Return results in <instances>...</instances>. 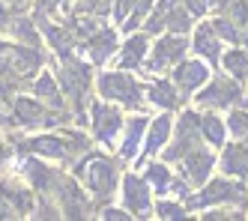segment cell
<instances>
[{"instance_id": "cell-15", "label": "cell", "mask_w": 248, "mask_h": 221, "mask_svg": "<svg viewBox=\"0 0 248 221\" xmlns=\"http://www.w3.org/2000/svg\"><path fill=\"white\" fill-rule=\"evenodd\" d=\"M224 171L248 176V150L245 146H230V150L224 153Z\"/></svg>"}, {"instance_id": "cell-6", "label": "cell", "mask_w": 248, "mask_h": 221, "mask_svg": "<svg viewBox=\"0 0 248 221\" xmlns=\"http://www.w3.org/2000/svg\"><path fill=\"white\" fill-rule=\"evenodd\" d=\"M93 128H96V135L102 138V141H111L114 138V132L120 128V114L117 110H111V108H105V105H96L93 108Z\"/></svg>"}, {"instance_id": "cell-1", "label": "cell", "mask_w": 248, "mask_h": 221, "mask_svg": "<svg viewBox=\"0 0 248 221\" xmlns=\"http://www.w3.org/2000/svg\"><path fill=\"white\" fill-rule=\"evenodd\" d=\"M78 174L87 179V186L93 189L96 197H108L114 191V182H117V168L108 161V158H102V156H93L90 161L84 164V168H78Z\"/></svg>"}, {"instance_id": "cell-10", "label": "cell", "mask_w": 248, "mask_h": 221, "mask_svg": "<svg viewBox=\"0 0 248 221\" xmlns=\"http://www.w3.org/2000/svg\"><path fill=\"white\" fill-rule=\"evenodd\" d=\"M183 51H186V42L183 39H162L155 45V54H153V69H162L168 63H173L176 57H183Z\"/></svg>"}, {"instance_id": "cell-23", "label": "cell", "mask_w": 248, "mask_h": 221, "mask_svg": "<svg viewBox=\"0 0 248 221\" xmlns=\"http://www.w3.org/2000/svg\"><path fill=\"white\" fill-rule=\"evenodd\" d=\"M224 12L233 18V21H239L242 27H248V6H245V0H224Z\"/></svg>"}, {"instance_id": "cell-7", "label": "cell", "mask_w": 248, "mask_h": 221, "mask_svg": "<svg viewBox=\"0 0 248 221\" xmlns=\"http://www.w3.org/2000/svg\"><path fill=\"white\" fill-rule=\"evenodd\" d=\"M209 168H212V156L209 153H188V158H186V164H183V176L188 179V182H203L206 179V174H209Z\"/></svg>"}, {"instance_id": "cell-3", "label": "cell", "mask_w": 248, "mask_h": 221, "mask_svg": "<svg viewBox=\"0 0 248 221\" xmlns=\"http://www.w3.org/2000/svg\"><path fill=\"white\" fill-rule=\"evenodd\" d=\"M221 200L236 204V206H245V189L239 186V182H236V186H233V182H212L203 194L191 197L188 204L191 206H206V204H221Z\"/></svg>"}, {"instance_id": "cell-12", "label": "cell", "mask_w": 248, "mask_h": 221, "mask_svg": "<svg viewBox=\"0 0 248 221\" xmlns=\"http://www.w3.org/2000/svg\"><path fill=\"white\" fill-rule=\"evenodd\" d=\"M206 66L203 63H183L180 66V72H176V84H180L183 90H194L198 84H203L206 81Z\"/></svg>"}, {"instance_id": "cell-16", "label": "cell", "mask_w": 248, "mask_h": 221, "mask_svg": "<svg viewBox=\"0 0 248 221\" xmlns=\"http://www.w3.org/2000/svg\"><path fill=\"white\" fill-rule=\"evenodd\" d=\"M194 45H198V51L203 54V57H209L212 63H216L218 60V39H216V36H212V27H201L198 30V39H194Z\"/></svg>"}, {"instance_id": "cell-9", "label": "cell", "mask_w": 248, "mask_h": 221, "mask_svg": "<svg viewBox=\"0 0 248 221\" xmlns=\"http://www.w3.org/2000/svg\"><path fill=\"white\" fill-rule=\"evenodd\" d=\"M150 9V0H117V18L120 21H126L123 27H138L140 15H147Z\"/></svg>"}, {"instance_id": "cell-26", "label": "cell", "mask_w": 248, "mask_h": 221, "mask_svg": "<svg viewBox=\"0 0 248 221\" xmlns=\"http://www.w3.org/2000/svg\"><path fill=\"white\" fill-rule=\"evenodd\" d=\"M203 135H206L212 143H221V138H224V128H221V123H218L216 117H206V120H203Z\"/></svg>"}, {"instance_id": "cell-18", "label": "cell", "mask_w": 248, "mask_h": 221, "mask_svg": "<svg viewBox=\"0 0 248 221\" xmlns=\"http://www.w3.org/2000/svg\"><path fill=\"white\" fill-rule=\"evenodd\" d=\"M30 150H36V153H42V156H57V158L66 156V146H63L57 138H39V141H30Z\"/></svg>"}, {"instance_id": "cell-32", "label": "cell", "mask_w": 248, "mask_h": 221, "mask_svg": "<svg viewBox=\"0 0 248 221\" xmlns=\"http://www.w3.org/2000/svg\"><path fill=\"white\" fill-rule=\"evenodd\" d=\"M0 161H3V146H0Z\"/></svg>"}, {"instance_id": "cell-11", "label": "cell", "mask_w": 248, "mask_h": 221, "mask_svg": "<svg viewBox=\"0 0 248 221\" xmlns=\"http://www.w3.org/2000/svg\"><path fill=\"white\" fill-rule=\"evenodd\" d=\"M233 99H239V87L230 84V81H212V87L201 96L203 105H227Z\"/></svg>"}, {"instance_id": "cell-27", "label": "cell", "mask_w": 248, "mask_h": 221, "mask_svg": "<svg viewBox=\"0 0 248 221\" xmlns=\"http://www.w3.org/2000/svg\"><path fill=\"white\" fill-rule=\"evenodd\" d=\"M78 6H81L84 12H96V15H102V12L111 9V0H81Z\"/></svg>"}, {"instance_id": "cell-34", "label": "cell", "mask_w": 248, "mask_h": 221, "mask_svg": "<svg viewBox=\"0 0 248 221\" xmlns=\"http://www.w3.org/2000/svg\"><path fill=\"white\" fill-rule=\"evenodd\" d=\"M212 3H218V0H212Z\"/></svg>"}, {"instance_id": "cell-14", "label": "cell", "mask_w": 248, "mask_h": 221, "mask_svg": "<svg viewBox=\"0 0 248 221\" xmlns=\"http://www.w3.org/2000/svg\"><path fill=\"white\" fill-rule=\"evenodd\" d=\"M117 39H114V30H102V33H93V39H90V57L96 63H102L108 54L114 51Z\"/></svg>"}, {"instance_id": "cell-28", "label": "cell", "mask_w": 248, "mask_h": 221, "mask_svg": "<svg viewBox=\"0 0 248 221\" xmlns=\"http://www.w3.org/2000/svg\"><path fill=\"white\" fill-rule=\"evenodd\" d=\"M230 128L233 135H248V114H230Z\"/></svg>"}, {"instance_id": "cell-24", "label": "cell", "mask_w": 248, "mask_h": 221, "mask_svg": "<svg viewBox=\"0 0 248 221\" xmlns=\"http://www.w3.org/2000/svg\"><path fill=\"white\" fill-rule=\"evenodd\" d=\"M36 93L48 102V105H60V96H57V87H54V81L51 78H39V84H36Z\"/></svg>"}, {"instance_id": "cell-19", "label": "cell", "mask_w": 248, "mask_h": 221, "mask_svg": "<svg viewBox=\"0 0 248 221\" xmlns=\"http://www.w3.org/2000/svg\"><path fill=\"white\" fill-rule=\"evenodd\" d=\"M150 99L155 105H165V108H176V105H180V99H176V93L168 84H153L150 87Z\"/></svg>"}, {"instance_id": "cell-30", "label": "cell", "mask_w": 248, "mask_h": 221, "mask_svg": "<svg viewBox=\"0 0 248 221\" xmlns=\"http://www.w3.org/2000/svg\"><path fill=\"white\" fill-rule=\"evenodd\" d=\"M158 212H162V218H180L183 215V209L176 206V204H162V206H158Z\"/></svg>"}, {"instance_id": "cell-5", "label": "cell", "mask_w": 248, "mask_h": 221, "mask_svg": "<svg viewBox=\"0 0 248 221\" xmlns=\"http://www.w3.org/2000/svg\"><path fill=\"white\" fill-rule=\"evenodd\" d=\"M30 209V197L18 189L3 186L0 189V218H18Z\"/></svg>"}, {"instance_id": "cell-2", "label": "cell", "mask_w": 248, "mask_h": 221, "mask_svg": "<svg viewBox=\"0 0 248 221\" xmlns=\"http://www.w3.org/2000/svg\"><path fill=\"white\" fill-rule=\"evenodd\" d=\"M36 63H39V57H36L33 51L12 48V45H3V48H0V78L18 81V78H24Z\"/></svg>"}, {"instance_id": "cell-25", "label": "cell", "mask_w": 248, "mask_h": 221, "mask_svg": "<svg viewBox=\"0 0 248 221\" xmlns=\"http://www.w3.org/2000/svg\"><path fill=\"white\" fill-rule=\"evenodd\" d=\"M224 63H227V69L233 72V75H248V57L242 51H230Z\"/></svg>"}, {"instance_id": "cell-31", "label": "cell", "mask_w": 248, "mask_h": 221, "mask_svg": "<svg viewBox=\"0 0 248 221\" xmlns=\"http://www.w3.org/2000/svg\"><path fill=\"white\" fill-rule=\"evenodd\" d=\"M186 6H188L191 12H198V15H201V12L206 9V0H186Z\"/></svg>"}, {"instance_id": "cell-8", "label": "cell", "mask_w": 248, "mask_h": 221, "mask_svg": "<svg viewBox=\"0 0 248 221\" xmlns=\"http://www.w3.org/2000/svg\"><path fill=\"white\" fill-rule=\"evenodd\" d=\"M126 204L132 212L144 215L150 209V194H147V186L140 182L138 176H126Z\"/></svg>"}, {"instance_id": "cell-13", "label": "cell", "mask_w": 248, "mask_h": 221, "mask_svg": "<svg viewBox=\"0 0 248 221\" xmlns=\"http://www.w3.org/2000/svg\"><path fill=\"white\" fill-rule=\"evenodd\" d=\"M194 135H198V117H191V114H186L183 117V123H180V146H173V150L168 153V158H180L186 150H191V141H194Z\"/></svg>"}, {"instance_id": "cell-20", "label": "cell", "mask_w": 248, "mask_h": 221, "mask_svg": "<svg viewBox=\"0 0 248 221\" xmlns=\"http://www.w3.org/2000/svg\"><path fill=\"white\" fill-rule=\"evenodd\" d=\"M15 110H18L21 123H27V126H33V123H42V120H48V117H45V110H42V108H36L33 102H27V99H21L18 105H15Z\"/></svg>"}, {"instance_id": "cell-21", "label": "cell", "mask_w": 248, "mask_h": 221, "mask_svg": "<svg viewBox=\"0 0 248 221\" xmlns=\"http://www.w3.org/2000/svg\"><path fill=\"white\" fill-rule=\"evenodd\" d=\"M144 48H147V42H144V36H135V39L126 45V54H123V66H138L140 63V57H144Z\"/></svg>"}, {"instance_id": "cell-4", "label": "cell", "mask_w": 248, "mask_h": 221, "mask_svg": "<svg viewBox=\"0 0 248 221\" xmlns=\"http://www.w3.org/2000/svg\"><path fill=\"white\" fill-rule=\"evenodd\" d=\"M99 87H102V96H108V99H120L126 105L138 102V87H135V81L129 75H123V72H117V75H105Z\"/></svg>"}, {"instance_id": "cell-33", "label": "cell", "mask_w": 248, "mask_h": 221, "mask_svg": "<svg viewBox=\"0 0 248 221\" xmlns=\"http://www.w3.org/2000/svg\"><path fill=\"white\" fill-rule=\"evenodd\" d=\"M9 3H21V0H9Z\"/></svg>"}, {"instance_id": "cell-17", "label": "cell", "mask_w": 248, "mask_h": 221, "mask_svg": "<svg viewBox=\"0 0 248 221\" xmlns=\"http://www.w3.org/2000/svg\"><path fill=\"white\" fill-rule=\"evenodd\" d=\"M168 132H170V120H168V117L155 120L153 132H150V141H147V153H155V150H162V143L168 141Z\"/></svg>"}, {"instance_id": "cell-29", "label": "cell", "mask_w": 248, "mask_h": 221, "mask_svg": "<svg viewBox=\"0 0 248 221\" xmlns=\"http://www.w3.org/2000/svg\"><path fill=\"white\" fill-rule=\"evenodd\" d=\"M150 179H153V182H155V186H158V189H162V191L168 189V182H170V176H168V171H165V168H158V164H155V168L150 171Z\"/></svg>"}, {"instance_id": "cell-22", "label": "cell", "mask_w": 248, "mask_h": 221, "mask_svg": "<svg viewBox=\"0 0 248 221\" xmlns=\"http://www.w3.org/2000/svg\"><path fill=\"white\" fill-rule=\"evenodd\" d=\"M144 128H147V120H144V117L132 120V128H129V135H126V143H123V156H135L138 138H140V132H144Z\"/></svg>"}]
</instances>
